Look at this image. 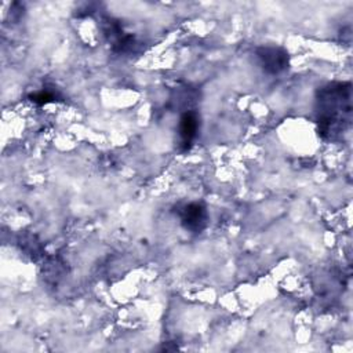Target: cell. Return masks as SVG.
<instances>
[{"instance_id":"6da1fadb","label":"cell","mask_w":353,"mask_h":353,"mask_svg":"<svg viewBox=\"0 0 353 353\" xmlns=\"http://www.w3.org/2000/svg\"><path fill=\"white\" fill-rule=\"evenodd\" d=\"M317 132L325 141H335L352 123V84L332 81L316 91Z\"/></svg>"},{"instance_id":"5b68a950","label":"cell","mask_w":353,"mask_h":353,"mask_svg":"<svg viewBox=\"0 0 353 353\" xmlns=\"http://www.w3.org/2000/svg\"><path fill=\"white\" fill-rule=\"evenodd\" d=\"M200 131V117L196 110H185L178 123V137H179V149L186 152L192 148Z\"/></svg>"},{"instance_id":"277c9868","label":"cell","mask_w":353,"mask_h":353,"mask_svg":"<svg viewBox=\"0 0 353 353\" xmlns=\"http://www.w3.org/2000/svg\"><path fill=\"white\" fill-rule=\"evenodd\" d=\"M176 215L179 216L182 228L190 233H201L208 223L207 208L200 201H190L179 205Z\"/></svg>"},{"instance_id":"3957f363","label":"cell","mask_w":353,"mask_h":353,"mask_svg":"<svg viewBox=\"0 0 353 353\" xmlns=\"http://www.w3.org/2000/svg\"><path fill=\"white\" fill-rule=\"evenodd\" d=\"M102 32L108 41L112 44V50L117 54H130L134 52L138 47V43L132 34H128L123 30L120 21L113 18L102 19Z\"/></svg>"},{"instance_id":"7a4b0ae2","label":"cell","mask_w":353,"mask_h":353,"mask_svg":"<svg viewBox=\"0 0 353 353\" xmlns=\"http://www.w3.org/2000/svg\"><path fill=\"white\" fill-rule=\"evenodd\" d=\"M255 57L261 69L270 76H277L290 66V55L283 47L261 46L255 50Z\"/></svg>"},{"instance_id":"8992f818","label":"cell","mask_w":353,"mask_h":353,"mask_svg":"<svg viewBox=\"0 0 353 353\" xmlns=\"http://www.w3.org/2000/svg\"><path fill=\"white\" fill-rule=\"evenodd\" d=\"M29 99L32 102H34L36 105H44V103H48V102H54L57 101V94L54 91H50V90H41L39 92H33L29 95Z\"/></svg>"}]
</instances>
